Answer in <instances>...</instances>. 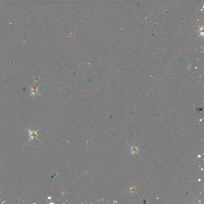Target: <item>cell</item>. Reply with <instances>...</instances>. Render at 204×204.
<instances>
[{
	"instance_id": "cell-1",
	"label": "cell",
	"mask_w": 204,
	"mask_h": 204,
	"mask_svg": "<svg viewBox=\"0 0 204 204\" xmlns=\"http://www.w3.org/2000/svg\"><path fill=\"white\" fill-rule=\"evenodd\" d=\"M39 130H40V129H38V130L36 131L28 130V132L30 134V139H29L28 141H29L30 140H34L35 139H37L38 140H39L37 138V137H38V136L39 135L37 134V133Z\"/></svg>"
}]
</instances>
